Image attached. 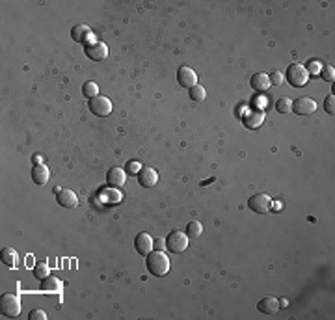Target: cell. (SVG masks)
I'll list each match as a JSON object with an SVG mask.
<instances>
[{"instance_id": "11", "label": "cell", "mask_w": 335, "mask_h": 320, "mask_svg": "<svg viewBox=\"0 0 335 320\" xmlns=\"http://www.w3.org/2000/svg\"><path fill=\"white\" fill-rule=\"evenodd\" d=\"M136 177H138V183L142 184L144 188H153V186L158 183V173H156L155 168H149V166L142 168Z\"/></svg>"}, {"instance_id": "2", "label": "cell", "mask_w": 335, "mask_h": 320, "mask_svg": "<svg viewBox=\"0 0 335 320\" xmlns=\"http://www.w3.org/2000/svg\"><path fill=\"white\" fill-rule=\"evenodd\" d=\"M283 76L292 88L306 86L307 80H309V73H307L306 67L302 63H290L289 67H287V74H283Z\"/></svg>"}, {"instance_id": "19", "label": "cell", "mask_w": 335, "mask_h": 320, "mask_svg": "<svg viewBox=\"0 0 335 320\" xmlns=\"http://www.w3.org/2000/svg\"><path fill=\"white\" fill-rule=\"evenodd\" d=\"M62 289H64V285H62V281L58 279V277H47V279L41 281V291L43 292H49V294H58V292H62Z\"/></svg>"}, {"instance_id": "17", "label": "cell", "mask_w": 335, "mask_h": 320, "mask_svg": "<svg viewBox=\"0 0 335 320\" xmlns=\"http://www.w3.org/2000/svg\"><path fill=\"white\" fill-rule=\"evenodd\" d=\"M257 309L265 314H276L281 307H279V300H277V298L266 296V298H263V300H259Z\"/></svg>"}, {"instance_id": "21", "label": "cell", "mask_w": 335, "mask_h": 320, "mask_svg": "<svg viewBox=\"0 0 335 320\" xmlns=\"http://www.w3.org/2000/svg\"><path fill=\"white\" fill-rule=\"evenodd\" d=\"M186 234H188V238H197V236H201L203 234V225L197 220H192L188 225H186V231H185Z\"/></svg>"}, {"instance_id": "23", "label": "cell", "mask_w": 335, "mask_h": 320, "mask_svg": "<svg viewBox=\"0 0 335 320\" xmlns=\"http://www.w3.org/2000/svg\"><path fill=\"white\" fill-rule=\"evenodd\" d=\"M205 97H207V90H205L203 86L196 84V86L190 88V99H192V101H196V103H201V101H205Z\"/></svg>"}, {"instance_id": "5", "label": "cell", "mask_w": 335, "mask_h": 320, "mask_svg": "<svg viewBox=\"0 0 335 320\" xmlns=\"http://www.w3.org/2000/svg\"><path fill=\"white\" fill-rule=\"evenodd\" d=\"M71 37L75 41H78V43H84V45H92V43H97L99 41L88 24H76V26H73Z\"/></svg>"}, {"instance_id": "34", "label": "cell", "mask_w": 335, "mask_h": 320, "mask_svg": "<svg viewBox=\"0 0 335 320\" xmlns=\"http://www.w3.org/2000/svg\"><path fill=\"white\" fill-rule=\"evenodd\" d=\"M274 211H281V201H274Z\"/></svg>"}, {"instance_id": "6", "label": "cell", "mask_w": 335, "mask_h": 320, "mask_svg": "<svg viewBox=\"0 0 335 320\" xmlns=\"http://www.w3.org/2000/svg\"><path fill=\"white\" fill-rule=\"evenodd\" d=\"M88 106L93 112V115H99V117H106L112 112V101H108V97H103V95L92 99Z\"/></svg>"}, {"instance_id": "4", "label": "cell", "mask_w": 335, "mask_h": 320, "mask_svg": "<svg viewBox=\"0 0 335 320\" xmlns=\"http://www.w3.org/2000/svg\"><path fill=\"white\" fill-rule=\"evenodd\" d=\"M188 248V234L183 231H172L166 238V250L172 253H183Z\"/></svg>"}, {"instance_id": "35", "label": "cell", "mask_w": 335, "mask_h": 320, "mask_svg": "<svg viewBox=\"0 0 335 320\" xmlns=\"http://www.w3.org/2000/svg\"><path fill=\"white\" fill-rule=\"evenodd\" d=\"M32 162H34V164H41V156H39V154L32 156Z\"/></svg>"}, {"instance_id": "3", "label": "cell", "mask_w": 335, "mask_h": 320, "mask_svg": "<svg viewBox=\"0 0 335 320\" xmlns=\"http://www.w3.org/2000/svg\"><path fill=\"white\" fill-rule=\"evenodd\" d=\"M0 309H2V313L6 314V316L15 318V316L21 314V300H19L17 294L6 292V294H2V298H0Z\"/></svg>"}, {"instance_id": "10", "label": "cell", "mask_w": 335, "mask_h": 320, "mask_svg": "<svg viewBox=\"0 0 335 320\" xmlns=\"http://www.w3.org/2000/svg\"><path fill=\"white\" fill-rule=\"evenodd\" d=\"M84 52L86 56L93 62H103L104 58L108 56V47L104 45L103 41H97V43H92V45L84 47Z\"/></svg>"}, {"instance_id": "13", "label": "cell", "mask_w": 335, "mask_h": 320, "mask_svg": "<svg viewBox=\"0 0 335 320\" xmlns=\"http://www.w3.org/2000/svg\"><path fill=\"white\" fill-rule=\"evenodd\" d=\"M177 80H179L181 86L192 88V86H196L197 84V74L192 67L183 65V67H179V71H177Z\"/></svg>"}, {"instance_id": "1", "label": "cell", "mask_w": 335, "mask_h": 320, "mask_svg": "<svg viewBox=\"0 0 335 320\" xmlns=\"http://www.w3.org/2000/svg\"><path fill=\"white\" fill-rule=\"evenodd\" d=\"M147 270H149V274L156 275V277H162V275H166L170 272V259L166 257V253L164 252H153L147 255Z\"/></svg>"}, {"instance_id": "31", "label": "cell", "mask_w": 335, "mask_h": 320, "mask_svg": "<svg viewBox=\"0 0 335 320\" xmlns=\"http://www.w3.org/2000/svg\"><path fill=\"white\" fill-rule=\"evenodd\" d=\"M28 318L30 320H47V313L43 309H32L28 313Z\"/></svg>"}, {"instance_id": "9", "label": "cell", "mask_w": 335, "mask_h": 320, "mask_svg": "<svg viewBox=\"0 0 335 320\" xmlns=\"http://www.w3.org/2000/svg\"><path fill=\"white\" fill-rule=\"evenodd\" d=\"M134 248H136V252L140 255H149L153 250H155V240L151 238V234L147 233H140L136 234V238H134Z\"/></svg>"}, {"instance_id": "28", "label": "cell", "mask_w": 335, "mask_h": 320, "mask_svg": "<svg viewBox=\"0 0 335 320\" xmlns=\"http://www.w3.org/2000/svg\"><path fill=\"white\" fill-rule=\"evenodd\" d=\"M268 80H270V86H281L283 84V80H285V76H283V73L281 71H272L270 74H268Z\"/></svg>"}, {"instance_id": "25", "label": "cell", "mask_w": 335, "mask_h": 320, "mask_svg": "<svg viewBox=\"0 0 335 320\" xmlns=\"http://www.w3.org/2000/svg\"><path fill=\"white\" fill-rule=\"evenodd\" d=\"M276 110L279 114H289L292 112V101L289 97H281L276 101Z\"/></svg>"}, {"instance_id": "32", "label": "cell", "mask_w": 335, "mask_h": 320, "mask_svg": "<svg viewBox=\"0 0 335 320\" xmlns=\"http://www.w3.org/2000/svg\"><path fill=\"white\" fill-rule=\"evenodd\" d=\"M155 250L156 252H164V250H166V238H156L155 240Z\"/></svg>"}, {"instance_id": "33", "label": "cell", "mask_w": 335, "mask_h": 320, "mask_svg": "<svg viewBox=\"0 0 335 320\" xmlns=\"http://www.w3.org/2000/svg\"><path fill=\"white\" fill-rule=\"evenodd\" d=\"M265 101H266L265 97H257V95H255V97H254V103H252V104H254L255 108H257V106H259V108H263V106L266 104Z\"/></svg>"}, {"instance_id": "27", "label": "cell", "mask_w": 335, "mask_h": 320, "mask_svg": "<svg viewBox=\"0 0 335 320\" xmlns=\"http://www.w3.org/2000/svg\"><path fill=\"white\" fill-rule=\"evenodd\" d=\"M304 67H306V71L309 73V76H311V74H320L322 63L318 62V60H309V62H307V65H304Z\"/></svg>"}, {"instance_id": "15", "label": "cell", "mask_w": 335, "mask_h": 320, "mask_svg": "<svg viewBox=\"0 0 335 320\" xmlns=\"http://www.w3.org/2000/svg\"><path fill=\"white\" fill-rule=\"evenodd\" d=\"M244 127L248 129V131H255V129H259L263 123H265V114L261 112V110H255V112H249V114L244 115L242 119Z\"/></svg>"}, {"instance_id": "18", "label": "cell", "mask_w": 335, "mask_h": 320, "mask_svg": "<svg viewBox=\"0 0 335 320\" xmlns=\"http://www.w3.org/2000/svg\"><path fill=\"white\" fill-rule=\"evenodd\" d=\"M249 86L254 88L257 93H263L270 88V80H268V74L266 73H255L252 78H249Z\"/></svg>"}, {"instance_id": "8", "label": "cell", "mask_w": 335, "mask_h": 320, "mask_svg": "<svg viewBox=\"0 0 335 320\" xmlns=\"http://www.w3.org/2000/svg\"><path fill=\"white\" fill-rule=\"evenodd\" d=\"M292 112L296 115H311L317 112V103L311 97H300L292 101Z\"/></svg>"}, {"instance_id": "16", "label": "cell", "mask_w": 335, "mask_h": 320, "mask_svg": "<svg viewBox=\"0 0 335 320\" xmlns=\"http://www.w3.org/2000/svg\"><path fill=\"white\" fill-rule=\"evenodd\" d=\"M49 179H51L49 168H47L45 164H34V168H32V181H34L35 184L43 186V184L49 183Z\"/></svg>"}, {"instance_id": "14", "label": "cell", "mask_w": 335, "mask_h": 320, "mask_svg": "<svg viewBox=\"0 0 335 320\" xmlns=\"http://www.w3.org/2000/svg\"><path fill=\"white\" fill-rule=\"evenodd\" d=\"M127 181V172L123 170V168H110L108 170V175H106V183L110 186H114V188H119L123 186Z\"/></svg>"}, {"instance_id": "7", "label": "cell", "mask_w": 335, "mask_h": 320, "mask_svg": "<svg viewBox=\"0 0 335 320\" xmlns=\"http://www.w3.org/2000/svg\"><path fill=\"white\" fill-rule=\"evenodd\" d=\"M248 207L257 214H266L272 209V199L266 194H255L248 199Z\"/></svg>"}, {"instance_id": "22", "label": "cell", "mask_w": 335, "mask_h": 320, "mask_svg": "<svg viewBox=\"0 0 335 320\" xmlns=\"http://www.w3.org/2000/svg\"><path fill=\"white\" fill-rule=\"evenodd\" d=\"M82 93H84V97L92 101V99H95L99 95V86L93 80H90V82H86V84L82 86Z\"/></svg>"}, {"instance_id": "29", "label": "cell", "mask_w": 335, "mask_h": 320, "mask_svg": "<svg viewBox=\"0 0 335 320\" xmlns=\"http://www.w3.org/2000/svg\"><path fill=\"white\" fill-rule=\"evenodd\" d=\"M320 76H322L326 82H333L335 80V69L331 67V65H324V67L320 69Z\"/></svg>"}, {"instance_id": "20", "label": "cell", "mask_w": 335, "mask_h": 320, "mask_svg": "<svg viewBox=\"0 0 335 320\" xmlns=\"http://www.w3.org/2000/svg\"><path fill=\"white\" fill-rule=\"evenodd\" d=\"M17 252L13 248H4L2 250V263L6 264L8 268H15L17 266Z\"/></svg>"}, {"instance_id": "30", "label": "cell", "mask_w": 335, "mask_h": 320, "mask_svg": "<svg viewBox=\"0 0 335 320\" xmlns=\"http://www.w3.org/2000/svg\"><path fill=\"white\" fill-rule=\"evenodd\" d=\"M324 110H326L328 114H331V115L335 114V97H333V93H329L328 97H326V101H324Z\"/></svg>"}, {"instance_id": "26", "label": "cell", "mask_w": 335, "mask_h": 320, "mask_svg": "<svg viewBox=\"0 0 335 320\" xmlns=\"http://www.w3.org/2000/svg\"><path fill=\"white\" fill-rule=\"evenodd\" d=\"M127 175H138V172L142 170V164H140V160H129L127 166L123 168Z\"/></svg>"}, {"instance_id": "12", "label": "cell", "mask_w": 335, "mask_h": 320, "mask_svg": "<svg viewBox=\"0 0 335 320\" xmlns=\"http://www.w3.org/2000/svg\"><path fill=\"white\" fill-rule=\"evenodd\" d=\"M56 199H58V205H62L64 209H75L78 205V195L69 188H60L56 192Z\"/></svg>"}, {"instance_id": "24", "label": "cell", "mask_w": 335, "mask_h": 320, "mask_svg": "<svg viewBox=\"0 0 335 320\" xmlns=\"http://www.w3.org/2000/svg\"><path fill=\"white\" fill-rule=\"evenodd\" d=\"M34 275H35V279H47L49 275H51V268H49V264L47 263H37L34 266Z\"/></svg>"}]
</instances>
